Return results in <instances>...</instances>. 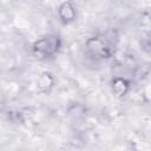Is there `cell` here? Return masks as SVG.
Returning a JSON list of instances; mask_svg holds the SVG:
<instances>
[{
    "label": "cell",
    "instance_id": "obj_6",
    "mask_svg": "<svg viewBox=\"0 0 151 151\" xmlns=\"http://www.w3.org/2000/svg\"><path fill=\"white\" fill-rule=\"evenodd\" d=\"M146 41H147V45L151 47V31L147 33V37H146Z\"/></svg>",
    "mask_w": 151,
    "mask_h": 151
},
{
    "label": "cell",
    "instance_id": "obj_2",
    "mask_svg": "<svg viewBox=\"0 0 151 151\" xmlns=\"http://www.w3.org/2000/svg\"><path fill=\"white\" fill-rule=\"evenodd\" d=\"M61 47V39L57 34H47L38 39L32 45V52L39 58H51Z\"/></svg>",
    "mask_w": 151,
    "mask_h": 151
},
{
    "label": "cell",
    "instance_id": "obj_1",
    "mask_svg": "<svg viewBox=\"0 0 151 151\" xmlns=\"http://www.w3.org/2000/svg\"><path fill=\"white\" fill-rule=\"evenodd\" d=\"M118 41V32L114 28H110L88 38L85 41V50L94 59H109L114 54Z\"/></svg>",
    "mask_w": 151,
    "mask_h": 151
},
{
    "label": "cell",
    "instance_id": "obj_3",
    "mask_svg": "<svg viewBox=\"0 0 151 151\" xmlns=\"http://www.w3.org/2000/svg\"><path fill=\"white\" fill-rule=\"evenodd\" d=\"M58 14L64 24H70L76 19V8L70 1H64L58 8Z\"/></svg>",
    "mask_w": 151,
    "mask_h": 151
},
{
    "label": "cell",
    "instance_id": "obj_5",
    "mask_svg": "<svg viewBox=\"0 0 151 151\" xmlns=\"http://www.w3.org/2000/svg\"><path fill=\"white\" fill-rule=\"evenodd\" d=\"M53 84H54V79L52 74L48 72H44L38 79V88L44 93L50 92V90L53 87Z\"/></svg>",
    "mask_w": 151,
    "mask_h": 151
},
{
    "label": "cell",
    "instance_id": "obj_4",
    "mask_svg": "<svg viewBox=\"0 0 151 151\" xmlns=\"http://www.w3.org/2000/svg\"><path fill=\"white\" fill-rule=\"evenodd\" d=\"M129 87H130V83L125 78L118 77V78H114L112 80V91L118 97L124 96L129 91Z\"/></svg>",
    "mask_w": 151,
    "mask_h": 151
}]
</instances>
